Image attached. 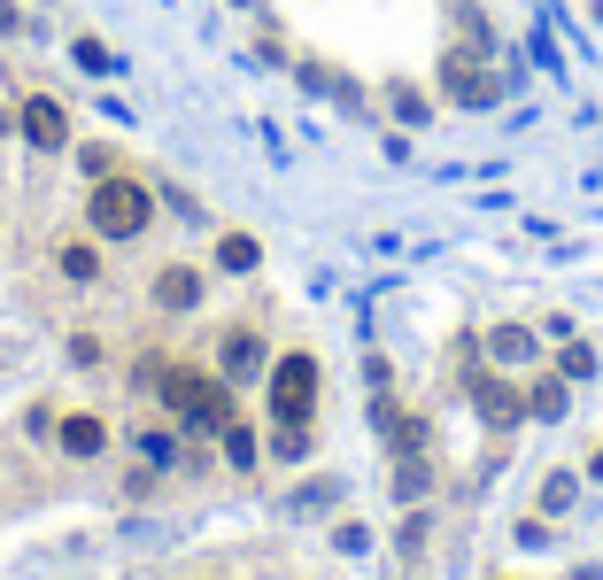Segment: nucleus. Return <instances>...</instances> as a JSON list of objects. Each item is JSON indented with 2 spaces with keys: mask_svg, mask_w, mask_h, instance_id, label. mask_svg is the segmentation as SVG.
Listing matches in <instances>:
<instances>
[{
  "mask_svg": "<svg viewBox=\"0 0 603 580\" xmlns=\"http://www.w3.org/2000/svg\"><path fill=\"white\" fill-rule=\"evenodd\" d=\"M155 395H162V411H170L178 426H194V434H225V426H233V387H225L217 372L178 364V372L155 380Z\"/></svg>",
  "mask_w": 603,
  "mask_h": 580,
  "instance_id": "f257e3e1",
  "label": "nucleus"
},
{
  "mask_svg": "<svg viewBox=\"0 0 603 580\" xmlns=\"http://www.w3.org/2000/svg\"><path fill=\"white\" fill-rule=\"evenodd\" d=\"M155 217V194L140 178H93V194H86V225L101 233V240H140Z\"/></svg>",
  "mask_w": 603,
  "mask_h": 580,
  "instance_id": "f03ea898",
  "label": "nucleus"
},
{
  "mask_svg": "<svg viewBox=\"0 0 603 580\" xmlns=\"http://www.w3.org/2000/svg\"><path fill=\"white\" fill-rule=\"evenodd\" d=\"M309 411H317V356H309V348H287V356L271 364V419H279V426H309Z\"/></svg>",
  "mask_w": 603,
  "mask_h": 580,
  "instance_id": "7ed1b4c3",
  "label": "nucleus"
},
{
  "mask_svg": "<svg viewBox=\"0 0 603 580\" xmlns=\"http://www.w3.org/2000/svg\"><path fill=\"white\" fill-rule=\"evenodd\" d=\"M442 94L456 109H487L495 101V70H487L480 47H442Z\"/></svg>",
  "mask_w": 603,
  "mask_h": 580,
  "instance_id": "20e7f679",
  "label": "nucleus"
},
{
  "mask_svg": "<svg viewBox=\"0 0 603 580\" xmlns=\"http://www.w3.org/2000/svg\"><path fill=\"white\" fill-rule=\"evenodd\" d=\"M16 125H23V140L39 147V155H55V147L70 140V109H62L55 94H31V101L16 109Z\"/></svg>",
  "mask_w": 603,
  "mask_h": 580,
  "instance_id": "39448f33",
  "label": "nucleus"
},
{
  "mask_svg": "<svg viewBox=\"0 0 603 580\" xmlns=\"http://www.w3.org/2000/svg\"><path fill=\"white\" fill-rule=\"evenodd\" d=\"M264 372V333L256 325H233L225 341H217V380L233 387V380H256Z\"/></svg>",
  "mask_w": 603,
  "mask_h": 580,
  "instance_id": "423d86ee",
  "label": "nucleus"
},
{
  "mask_svg": "<svg viewBox=\"0 0 603 580\" xmlns=\"http://www.w3.org/2000/svg\"><path fill=\"white\" fill-rule=\"evenodd\" d=\"M472 411H480L487 426H518V419H526V395H518L511 380H495V372H472Z\"/></svg>",
  "mask_w": 603,
  "mask_h": 580,
  "instance_id": "0eeeda50",
  "label": "nucleus"
},
{
  "mask_svg": "<svg viewBox=\"0 0 603 580\" xmlns=\"http://www.w3.org/2000/svg\"><path fill=\"white\" fill-rule=\"evenodd\" d=\"M155 302L162 309H201V272L194 264H162L155 272Z\"/></svg>",
  "mask_w": 603,
  "mask_h": 580,
  "instance_id": "6e6552de",
  "label": "nucleus"
},
{
  "mask_svg": "<svg viewBox=\"0 0 603 580\" xmlns=\"http://www.w3.org/2000/svg\"><path fill=\"white\" fill-rule=\"evenodd\" d=\"M55 441H62V456H101V449H109V426H101L93 411H70V419L55 426Z\"/></svg>",
  "mask_w": 603,
  "mask_h": 580,
  "instance_id": "1a4fd4ad",
  "label": "nucleus"
},
{
  "mask_svg": "<svg viewBox=\"0 0 603 580\" xmlns=\"http://www.w3.org/2000/svg\"><path fill=\"white\" fill-rule=\"evenodd\" d=\"M487 356H495V364H534L542 341H534L526 325H495V333H487Z\"/></svg>",
  "mask_w": 603,
  "mask_h": 580,
  "instance_id": "9d476101",
  "label": "nucleus"
},
{
  "mask_svg": "<svg viewBox=\"0 0 603 580\" xmlns=\"http://www.w3.org/2000/svg\"><path fill=\"white\" fill-rule=\"evenodd\" d=\"M55 264H62V279H78V287H86V279H101V248H93V240H62V256H55Z\"/></svg>",
  "mask_w": 603,
  "mask_h": 580,
  "instance_id": "9b49d317",
  "label": "nucleus"
},
{
  "mask_svg": "<svg viewBox=\"0 0 603 580\" xmlns=\"http://www.w3.org/2000/svg\"><path fill=\"white\" fill-rule=\"evenodd\" d=\"M526 419H565V372H557V380H534V387H526Z\"/></svg>",
  "mask_w": 603,
  "mask_h": 580,
  "instance_id": "f8f14e48",
  "label": "nucleus"
},
{
  "mask_svg": "<svg viewBox=\"0 0 603 580\" xmlns=\"http://www.w3.org/2000/svg\"><path fill=\"white\" fill-rule=\"evenodd\" d=\"M256 256H264V248H256L248 233H225V240H217V264H225V272H256Z\"/></svg>",
  "mask_w": 603,
  "mask_h": 580,
  "instance_id": "ddd939ff",
  "label": "nucleus"
},
{
  "mask_svg": "<svg viewBox=\"0 0 603 580\" xmlns=\"http://www.w3.org/2000/svg\"><path fill=\"white\" fill-rule=\"evenodd\" d=\"M387 101H395V117H403V125H426V94H418L411 78H395V86H387Z\"/></svg>",
  "mask_w": 603,
  "mask_h": 580,
  "instance_id": "4468645a",
  "label": "nucleus"
},
{
  "mask_svg": "<svg viewBox=\"0 0 603 580\" xmlns=\"http://www.w3.org/2000/svg\"><path fill=\"white\" fill-rule=\"evenodd\" d=\"M70 55H78V70H86V78H109V70H117V55H109L101 39H78Z\"/></svg>",
  "mask_w": 603,
  "mask_h": 580,
  "instance_id": "2eb2a0df",
  "label": "nucleus"
},
{
  "mask_svg": "<svg viewBox=\"0 0 603 580\" xmlns=\"http://www.w3.org/2000/svg\"><path fill=\"white\" fill-rule=\"evenodd\" d=\"M557 372H565V380H596V348H589V341H565Z\"/></svg>",
  "mask_w": 603,
  "mask_h": 580,
  "instance_id": "dca6fc26",
  "label": "nucleus"
},
{
  "mask_svg": "<svg viewBox=\"0 0 603 580\" xmlns=\"http://www.w3.org/2000/svg\"><path fill=\"white\" fill-rule=\"evenodd\" d=\"M225 464H240V472L256 464V434L248 426H225Z\"/></svg>",
  "mask_w": 603,
  "mask_h": 580,
  "instance_id": "f3484780",
  "label": "nucleus"
},
{
  "mask_svg": "<svg viewBox=\"0 0 603 580\" xmlns=\"http://www.w3.org/2000/svg\"><path fill=\"white\" fill-rule=\"evenodd\" d=\"M565 503H573V472H550L542 480V511H565Z\"/></svg>",
  "mask_w": 603,
  "mask_h": 580,
  "instance_id": "a211bd4d",
  "label": "nucleus"
},
{
  "mask_svg": "<svg viewBox=\"0 0 603 580\" xmlns=\"http://www.w3.org/2000/svg\"><path fill=\"white\" fill-rule=\"evenodd\" d=\"M271 449H279V456H302V449H309V426H279Z\"/></svg>",
  "mask_w": 603,
  "mask_h": 580,
  "instance_id": "6ab92c4d",
  "label": "nucleus"
},
{
  "mask_svg": "<svg viewBox=\"0 0 603 580\" xmlns=\"http://www.w3.org/2000/svg\"><path fill=\"white\" fill-rule=\"evenodd\" d=\"M589 472H596V480H603V441H596V456H589Z\"/></svg>",
  "mask_w": 603,
  "mask_h": 580,
  "instance_id": "aec40b11",
  "label": "nucleus"
},
{
  "mask_svg": "<svg viewBox=\"0 0 603 580\" xmlns=\"http://www.w3.org/2000/svg\"><path fill=\"white\" fill-rule=\"evenodd\" d=\"M449 8H464V0H449Z\"/></svg>",
  "mask_w": 603,
  "mask_h": 580,
  "instance_id": "412c9836",
  "label": "nucleus"
}]
</instances>
